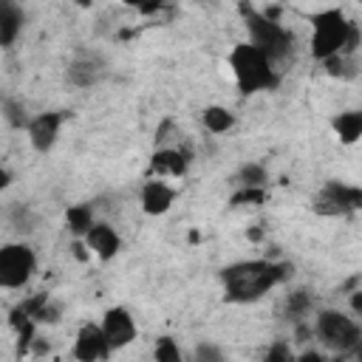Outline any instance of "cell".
Wrapping results in <instances>:
<instances>
[{
  "label": "cell",
  "mask_w": 362,
  "mask_h": 362,
  "mask_svg": "<svg viewBox=\"0 0 362 362\" xmlns=\"http://www.w3.org/2000/svg\"><path fill=\"white\" fill-rule=\"evenodd\" d=\"M288 277L286 263L274 260H238L221 269L223 297L229 303H255Z\"/></svg>",
  "instance_id": "1"
},
{
  "label": "cell",
  "mask_w": 362,
  "mask_h": 362,
  "mask_svg": "<svg viewBox=\"0 0 362 362\" xmlns=\"http://www.w3.org/2000/svg\"><path fill=\"white\" fill-rule=\"evenodd\" d=\"M314 34H311V54L317 59H328V57H354L359 48V28L356 23H351L339 8H325L320 14H314Z\"/></svg>",
  "instance_id": "2"
},
{
  "label": "cell",
  "mask_w": 362,
  "mask_h": 362,
  "mask_svg": "<svg viewBox=\"0 0 362 362\" xmlns=\"http://www.w3.org/2000/svg\"><path fill=\"white\" fill-rule=\"evenodd\" d=\"M229 68L235 76V85L240 93H260V90H274L280 85V74L274 62L257 51L249 42H238L229 51Z\"/></svg>",
  "instance_id": "3"
},
{
  "label": "cell",
  "mask_w": 362,
  "mask_h": 362,
  "mask_svg": "<svg viewBox=\"0 0 362 362\" xmlns=\"http://www.w3.org/2000/svg\"><path fill=\"white\" fill-rule=\"evenodd\" d=\"M243 17H246V31H249V45L263 51L272 62L291 54L294 37L283 23H277L274 17H269L263 11H255V8H243Z\"/></svg>",
  "instance_id": "4"
},
{
  "label": "cell",
  "mask_w": 362,
  "mask_h": 362,
  "mask_svg": "<svg viewBox=\"0 0 362 362\" xmlns=\"http://www.w3.org/2000/svg\"><path fill=\"white\" fill-rule=\"evenodd\" d=\"M314 334L325 348H331L337 354H351L362 342V328H359L356 317H348V314L334 311V308H325L317 314Z\"/></svg>",
  "instance_id": "5"
},
{
  "label": "cell",
  "mask_w": 362,
  "mask_h": 362,
  "mask_svg": "<svg viewBox=\"0 0 362 362\" xmlns=\"http://www.w3.org/2000/svg\"><path fill=\"white\" fill-rule=\"evenodd\" d=\"M37 272V255L28 243L14 240L0 246V288H23Z\"/></svg>",
  "instance_id": "6"
},
{
  "label": "cell",
  "mask_w": 362,
  "mask_h": 362,
  "mask_svg": "<svg viewBox=\"0 0 362 362\" xmlns=\"http://www.w3.org/2000/svg\"><path fill=\"white\" fill-rule=\"evenodd\" d=\"M359 206H362V192L356 187H348V184H339V181L322 184V189L314 195V212L317 215L345 218Z\"/></svg>",
  "instance_id": "7"
},
{
  "label": "cell",
  "mask_w": 362,
  "mask_h": 362,
  "mask_svg": "<svg viewBox=\"0 0 362 362\" xmlns=\"http://www.w3.org/2000/svg\"><path fill=\"white\" fill-rule=\"evenodd\" d=\"M99 328H102V337H105V342H107L110 351L127 348V345L136 339V334H139L136 320H133V314H130L124 305L107 308L105 317H102V322H99Z\"/></svg>",
  "instance_id": "8"
},
{
  "label": "cell",
  "mask_w": 362,
  "mask_h": 362,
  "mask_svg": "<svg viewBox=\"0 0 362 362\" xmlns=\"http://www.w3.org/2000/svg\"><path fill=\"white\" fill-rule=\"evenodd\" d=\"M105 76V59L96 51H82L76 54L68 68H65V79L74 88H93L99 79Z\"/></svg>",
  "instance_id": "9"
},
{
  "label": "cell",
  "mask_w": 362,
  "mask_h": 362,
  "mask_svg": "<svg viewBox=\"0 0 362 362\" xmlns=\"http://www.w3.org/2000/svg\"><path fill=\"white\" fill-rule=\"evenodd\" d=\"M65 116L59 110H45V113H37L31 116L25 133H28V141L37 153H48L54 144H57V136H59V127H62Z\"/></svg>",
  "instance_id": "10"
},
{
  "label": "cell",
  "mask_w": 362,
  "mask_h": 362,
  "mask_svg": "<svg viewBox=\"0 0 362 362\" xmlns=\"http://www.w3.org/2000/svg\"><path fill=\"white\" fill-rule=\"evenodd\" d=\"M107 354H110V348L102 337V328L96 322H82L76 331V339H74V359L76 362H99Z\"/></svg>",
  "instance_id": "11"
},
{
  "label": "cell",
  "mask_w": 362,
  "mask_h": 362,
  "mask_svg": "<svg viewBox=\"0 0 362 362\" xmlns=\"http://www.w3.org/2000/svg\"><path fill=\"white\" fill-rule=\"evenodd\" d=\"M82 240H85L88 252L96 255L99 260H110V257H116L119 249H122V238H119V232H116L110 223H102V221H96V223L85 232Z\"/></svg>",
  "instance_id": "12"
},
{
  "label": "cell",
  "mask_w": 362,
  "mask_h": 362,
  "mask_svg": "<svg viewBox=\"0 0 362 362\" xmlns=\"http://www.w3.org/2000/svg\"><path fill=\"white\" fill-rule=\"evenodd\" d=\"M189 167V156L178 147H161L150 156V175L153 178H181Z\"/></svg>",
  "instance_id": "13"
},
{
  "label": "cell",
  "mask_w": 362,
  "mask_h": 362,
  "mask_svg": "<svg viewBox=\"0 0 362 362\" xmlns=\"http://www.w3.org/2000/svg\"><path fill=\"white\" fill-rule=\"evenodd\" d=\"M175 201V189L161 181V178H150L144 187H141V209L147 215H164Z\"/></svg>",
  "instance_id": "14"
},
{
  "label": "cell",
  "mask_w": 362,
  "mask_h": 362,
  "mask_svg": "<svg viewBox=\"0 0 362 362\" xmlns=\"http://www.w3.org/2000/svg\"><path fill=\"white\" fill-rule=\"evenodd\" d=\"M23 25H25V11L11 0H0V48H11Z\"/></svg>",
  "instance_id": "15"
},
{
  "label": "cell",
  "mask_w": 362,
  "mask_h": 362,
  "mask_svg": "<svg viewBox=\"0 0 362 362\" xmlns=\"http://www.w3.org/2000/svg\"><path fill=\"white\" fill-rule=\"evenodd\" d=\"M201 122H204V127H206L209 133L221 136V133H229V130L235 127L238 116H235L229 107H223V105H209V107L201 110Z\"/></svg>",
  "instance_id": "16"
},
{
  "label": "cell",
  "mask_w": 362,
  "mask_h": 362,
  "mask_svg": "<svg viewBox=\"0 0 362 362\" xmlns=\"http://www.w3.org/2000/svg\"><path fill=\"white\" fill-rule=\"evenodd\" d=\"M334 130L339 136V141L345 144H354L359 136H362V113L359 110H345L334 119Z\"/></svg>",
  "instance_id": "17"
},
{
  "label": "cell",
  "mask_w": 362,
  "mask_h": 362,
  "mask_svg": "<svg viewBox=\"0 0 362 362\" xmlns=\"http://www.w3.org/2000/svg\"><path fill=\"white\" fill-rule=\"evenodd\" d=\"M65 223H68V229H71L74 238H85V232L96 223V221H93V209H90V204L68 206V212H65Z\"/></svg>",
  "instance_id": "18"
},
{
  "label": "cell",
  "mask_w": 362,
  "mask_h": 362,
  "mask_svg": "<svg viewBox=\"0 0 362 362\" xmlns=\"http://www.w3.org/2000/svg\"><path fill=\"white\" fill-rule=\"evenodd\" d=\"M0 110H3L6 122H8L11 127H17V130L28 127V122H31V116H28L25 105H23V102H17V99H0Z\"/></svg>",
  "instance_id": "19"
},
{
  "label": "cell",
  "mask_w": 362,
  "mask_h": 362,
  "mask_svg": "<svg viewBox=\"0 0 362 362\" xmlns=\"http://www.w3.org/2000/svg\"><path fill=\"white\" fill-rule=\"evenodd\" d=\"M325 71L328 76H337V79H354L356 76V57H328L325 59Z\"/></svg>",
  "instance_id": "20"
},
{
  "label": "cell",
  "mask_w": 362,
  "mask_h": 362,
  "mask_svg": "<svg viewBox=\"0 0 362 362\" xmlns=\"http://www.w3.org/2000/svg\"><path fill=\"white\" fill-rule=\"evenodd\" d=\"M153 359L156 362H184L181 356V348L173 337H158L156 345H153Z\"/></svg>",
  "instance_id": "21"
},
{
  "label": "cell",
  "mask_w": 362,
  "mask_h": 362,
  "mask_svg": "<svg viewBox=\"0 0 362 362\" xmlns=\"http://www.w3.org/2000/svg\"><path fill=\"white\" fill-rule=\"evenodd\" d=\"M238 184L243 189H263L266 184V170L260 164H243L240 173H238Z\"/></svg>",
  "instance_id": "22"
},
{
  "label": "cell",
  "mask_w": 362,
  "mask_h": 362,
  "mask_svg": "<svg viewBox=\"0 0 362 362\" xmlns=\"http://www.w3.org/2000/svg\"><path fill=\"white\" fill-rule=\"evenodd\" d=\"M192 362H229V359L215 342H198L192 348Z\"/></svg>",
  "instance_id": "23"
},
{
  "label": "cell",
  "mask_w": 362,
  "mask_h": 362,
  "mask_svg": "<svg viewBox=\"0 0 362 362\" xmlns=\"http://www.w3.org/2000/svg\"><path fill=\"white\" fill-rule=\"evenodd\" d=\"M294 351L286 345V342H272L263 354V362H294Z\"/></svg>",
  "instance_id": "24"
},
{
  "label": "cell",
  "mask_w": 362,
  "mask_h": 362,
  "mask_svg": "<svg viewBox=\"0 0 362 362\" xmlns=\"http://www.w3.org/2000/svg\"><path fill=\"white\" fill-rule=\"evenodd\" d=\"M11 226H14L17 232H31V229H34V215H31V209L23 206V204H17V206H14V215H11Z\"/></svg>",
  "instance_id": "25"
},
{
  "label": "cell",
  "mask_w": 362,
  "mask_h": 362,
  "mask_svg": "<svg viewBox=\"0 0 362 362\" xmlns=\"http://www.w3.org/2000/svg\"><path fill=\"white\" fill-rule=\"evenodd\" d=\"M263 204V189H243L232 195V206H257Z\"/></svg>",
  "instance_id": "26"
},
{
  "label": "cell",
  "mask_w": 362,
  "mask_h": 362,
  "mask_svg": "<svg viewBox=\"0 0 362 362\" xmlns=\"http://www.w3.org/2000/svg\"><path fill=\"white\" fill-rule=\"evenodd\" d=\"M308 305H311L308 291H294V294H288V314H291V317H300Z\"/></svg>",
  "instance_id": "27"
},
{
  "label": "cell",
  "mask_w": 362,
  "mask_h": 362,
  "mask_svg": "<svg viewBox=\"0 0 362 362\" xmlns=\"http://www.w3.org/2000/svg\"><path fill=\"white\" fill-rule=\"evenodd\" d=\"M294 362H328L322 354H317V351H305V354H300Z\"/></svg>",
  "instance_id": "28"
},
{
  "label": "cell",
  "mask_w": 362,
  "mask_h": 362,
  "mask_svg": "<svg viewBox=\"0 0 362 362\" xmlns=\"http://www.w3.org/2000/svg\"><path fill=\"white\" fill-rule=\"evenodd\" d=\"M351 308H354V314L362 311V291H354V297H351Z\"/></svg>",
  "instance_id": "29"
},
{
  "label": "cell",
  "mask_w": 362,
  "mask_h": 362,
  "mask_svg": "<svg viewBox=\"0 0 362 362\" xmlns=\"http://www.w3.org/2000/svg\"><path fill=\"white\" fill-rule=\"evenodd\" d=\"M8 181H11V175H8V170H3V167H0V192H3L6 187H8Z\"/></svg>",
  "instance_id": "30"
}]
</instances>
